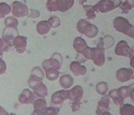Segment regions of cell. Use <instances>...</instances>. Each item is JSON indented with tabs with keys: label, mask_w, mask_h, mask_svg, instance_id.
I'll use <instances>...</instances> for the list:
<instances>
[{
	"label": "cell",
	"mask_w": 134,
	"mask_h": 115,
	"mask_svg": "<svg viewBox=\"0 0 134 115\" xmlns=\"http://www.w3.org/2000/svg\"><path fill=\"white\" fill-rule=\"evenodd\" d=\"M67 98V91L66 90H62V91H57L55 94H53L51 101L55 105H62Z\"/></svg>",
	"instance_id": "obj_14"
},
{
	"label": "cell",
	"mask_w": 134,
	"mask_h": 115,
	"mask_svg": "<svg viewBox=\"0 0 134 115\" xmlns=\"http://www.w3.org/2000/svg\"><path fill=\"white\" fill-rule=\"evenodd\" d=\"M11 12V7L6 3H0V17H4Z\"/></svg>",
	"instance_id": "obj_28"
},
{
	"label": "cell",
	"mask_w": 134,
	"mask_h": 115,
	"mask_svg": "<svg viewBox=\"0 0 134 115\" xmlns=\"http://www.w3.org/2000/svg\"><path fill=\"white\" fill-rule=\"evenodd\" d=\"M33 88L37 96H40V97H45V96H47V93H48L47 87H46V85H45L41 81H38Z\"/></svg>",
	"instance_id": "obj_17"
},
{
	"label": "cell",
	"mask_w": 134,
	"mask_h": 115,
	"mask_svg": "<svg viewBox=\"0 0 134 115\" xmlns=\"http://www.w3.org/2000/svg\"><path fill=\"white\" fill-rule=\"evenodd\" d=\"M58 113H59V108L48 107V108H45L42 114H58Z\"/></svg>",
	"instance_id": "obj_35"
},
{
	"label": "cell",
	"mask_w": 134,
	"mask_h": 115,
	"mask_svg": "<svg viewBox=\"0 0 134 115\" xmlns=\"http://www.w3.org/2000/svg\"><path fill=\"white\" fill-rule=\"evenodd\" d=\"M3 40L8 43V44H11V42L14 41V39L17 37V30L16 28H13V27H6L3 31Z\"/></svg>",
	"instance_id": "obj_9"
},
{
	"label": "cell",
	"mask_w": 134,
	"mask_h": 115,
	"mask_svg": "<svg viewBox=\"0 0 134 115\" xmlns=\"http://www.w3.org/2000/svg\"><path fill=\"white\" fill-rule=\"evenodd\" d=\"M87 47L86 41L82 39L81 37H77L74 40V48L78 53H82L84 51V49Z\"/></svg>",
	"instance_id": "obj_20"
},
{
	"label": "cell",
	"mask_w": 134,
	"mask_h": 115,
	"mask_svg": "<svg viewBox=\"0 0 134 115\" xmlns=\"http://www.w3.org/2000/svg\"><path fill=\"white\" fill-rule=\"evenodd\" d=\"M119 7L122 9V11H123L124 14H129V11L133 8V5L130 4L129 1H125V2H122V1H121L120 6H119Z\"/></svg>",
	"instance_id": "obj_29"
},
{
	"label": "cell",
	"mask_w": 134,
	"mask_h": 115,
	"mask_svg": "<svg viewBox=\"0 0 134 115\" xmlns=\"http://www.w3.org/2000/svg\"><path fill=\"white\" fill-rule=\"evenodd\" d=\"M34 100V94L29 89H25L19 96V102L21 104H29Z\"/></svg>",
	"instance_id": "obj_16"
},
{
	"label": "cell",
	"mask_w": 134,
	"mask_h": 115,
	"mask_svg": "<svg viewBox=\"0 0 134 115\" xmlns=\"http://www.w3.org/2000/svg\"><path fill=\"white\" fill-rule=\"evenodd\" d=\"M17 24H18V20L14 18V17H8L5 20L6 27H13V28H16Z\"/></svg>",
	"instance_id": "obj_31"
},
{
	"label": "cell",
	"mask_w": 134,
	"mask_h": 115,
	"mask_svg": "<svg viewBox=\"0 0 134 115\" xmlns=\"http://www.w3.org/2000/svg\"><path fill=\"white\" fill-rule=\"evenodd\" d=\"M73 79L71 76H69V75H63V76H62V78H60V81H59V83H60V85H62L63 88H65V89H67V88H70V87L73 85Z\"/></svg>",
	"instance_id": "obj_23"
},
{
	"label": "cell",
	"mask_w": 134,
	"mask_h": 115,
	"mask_svg": "<svg viewBox=\"0 0 134 115\" xmlns=\"http://www.w3.org/2000/svg\"><path fill=\"white\" fill-rule=\"evenodd\" d=\"M133 87H134V84H132L131 85H129V97H131V100L133 101L134 98H133Z\"/></svg>",
	"instance_id": "obj_40"
},
{
	"label": "cell",
	"mask_w": 134,
	"mask_h": 115,
	"mask_svg": "<svg viewBox=\"0 0 134 115\" xmlns=\"http://www.w3.org/2000/svg\"><path fill=\"white\" fill-rule=\"evenodd\" d=\"M114 43V39L111 36H104L103 37L100 39V41L98 43V48H102V49H106V48H110Z\"/></svg>",
	"instance_id": "obj_15"
},
{
	"label": "cell",
	"mask_w": 134,
	"mask_h": 115,
	"mask_svg": "<svg viewBox=\"0 0 134 115\" xmlns=\"http://www.w3.org/2000/svg\"><path fill=\"white\" fill-rule=\"evenodd\" d=\"M78 31L81 34H84L87 37L90 39H94L95 37H97L98 35V28L95 25H93L91 23H89L87 20L85 19H81L78 23Z\"/></svg>",
	"instance_id": "obj_2"
},
{
	"label": "cell",
	"mask_w": 134,
	"mask_h": 115,
	"mask_svg": "<svg viewBox=\"0 0 134 115\" xmlns=\"http://www.w3.org/2000/svg\"><path fill=\"white\" fill-rule=\"evenodd\" d=\"M34 107H35L34 114H42L44 109L46 108V102L43 99L36 100L35 102V104H34Z\"/></svg>",
	"instance_id": "obj_18"
},
{
	"label": "cell",
	"mask_w": 134,
	"mask_h": 115,
	"mask_svg": "<svg viewBox=\"0 0 134 115\" xmlns=\"http://www.w3.org/2000/svg\"><path fill=\"white\" fill-rule=\"evenodd\" d=\"M121 1H110V0H103L100 1L94 6L96 13L100 12V13H108V12L112 11L116 9L117 7L120 6Z\"/></svg>",
	"instance_id": "obj_3"
},
{
	"label": "cell",
	"mask_w": 134,
	"mask_h": 115,
	"mask_svg": "<svg viewBox=\"0 0 134 115\" xmlns=\"http://www.w3.org/2000/svg\"><path fill=\"white\" fill-rule=\"evenodd\" d=\"M10 49V44L6 43L3 39H0V51H8Z\"/></svg>",
	"instance_id": "obj_37"
},
{
	"label": "cell",
	"mask_w": 134,
	"mask_h": 115,
	"mask_svg": "<svg viewBox=\"0 0 134 115\" xmlns=\"http://www.w3.org/2000/svg\"><path fill=\"white\" fill-rule=\"evenodd\" d=\"M116 78L121 83L130 81L133 78V71L130 68H121L116 73Z\"/></svg>",
	"instance_id": "obj_7"
},
{
	"label": "cell",
	"mask_w": 134,
	"mask_h": 115,
	"mask_svg": "<svg viewBox=\"0 0 134 115\" xmlns=\"http://www.w3.org/2000/svg\"><path fill=\"white\" fill-rule=\"evenodd\" d=\"M109 97H110V98L114 101L115 104L118 105V106L124 104V100H125V99L120 95V93H119L118 89L111 90V91L109 92Z\"/></svg>",
	"instance_id": "obj_21"
},
{
	"label": "cell",
	"mask_w": 134,
	"mask_h": 115,
	"mask_svg": "<svg viewBox=\"0 0 134 115\" xmlns=\"http://www.w3.org/2000/svg\"><path fill=\"white\" fill-rule=\"evenodd\" d=\"M50 25H49V23L48 21H41V22H39L36 26V31L37 33L40 35H45L49 33L50 31Z\"/></svg>",
	"instance_id": "obj_22"
},
{
	"label": "cell",
	"mask_w": 134,
	"mask_h": 115,
	"mask_svg": "<svg viewBox=\"0 0 134 115\" xmlns=\"http://www.w3.org/2000/svg\"><path fill=\"white\" fill-rule=\"evenodd\" d=\"M70 69L76 76H84L87 72L86 67L83 65H81L78 62H73L70 65Z\"/></svg>",
	"instance_id": "obj_12"
},
{
	"label": "cell",
	"mask_w": 134,
	"mask_h": 115,
	"mask_svg": "<svg viewBox=\"0 0 134 115\" xmlns=\"http://www.w3.org/2000/svg\"><path fill=\"white\" fill-rule=\"evenodd\" d=\"M81 54L83 55V57L86 59H93L94 55H95V48H90L87 46Z\"/></svg>",
	"instance_id": "obj_27"
},
{
	"label": "cell",
	"mask_w": 134,
	"mask_h": 115,
	"mask_svg": "<svg viewBox=\"0 0 134 115\" xmlns=\"http://www.w3.org/2000/svg\"><path fill=\"white\" fill-rule=\"evenodd\" d=\"M92 61L97 66H103L104 64V62H105L104 50L102 48H95V55H94Z\"/></svg>",
	"instance_id": "obj_11"
},
{
	"label": "cell",
	"mask_w": 134,
	"mask_h": 115,
	"mask_svg": "<svg viewBox=\"0 0 134 115\" xmlns=\"http://www.w3.org/2000/svg\"><path fill=\"white\" fill-rule=\"evenodd\" d=\"M113 24H114V28L116 29L118 32L123 33V34L126 35V36H129V37H134L133 25L130 24L127 19L124 18V17H118L114 19Z\"/></svg>",
	"instance_id": "obj_1"
},
{
	"label": "cell",
	"mask_w": 134,
	"mask_h": 115,
	"mask_svg": "<svg viewBox=\"0 0 134 115\" xmlns=\"http://www.w3.org/2000/svg\"><path fill=\"white\" fill-rule=\"evenodd\" d=\"M47 7L48 11L50 12H56L58 11V3H57V0L56 1H53V0H49L47 2Z\"/></svg>",
	"instance_id": "obj_33"
},
{
	"label": "cell",
	"mask_w": 134,
	"mask_h": 115,
	"mask_svg": "<svg viewBox=\"0 0 134 115\" xmlns=\"http://www.w3.org/2000/svg\"><path fill=\"white\" fill-rule=\"evenodd\" d=\"M40 15L38 11H36V10H32L31 11V14H29V17H32V18H36V17H38Z\"/></svg>",
	"instance_id": "obj_39"
},
{
	"label": "cell",
	"mask_w": 134,
	"mask_h": 115,
	"mask_svg": "<svg viewBox=\"0 0 134 115\" xmlns=\"http://www.w3.org/2000/svg\"><path fill=\"white\" fill-rule=\"evenodd\" d=\"M5 71H6V63L0 59V75L5 73Z\"/></svg>",
	"instance_id": "obj_38"
},
{
	"label": "cell",
	"mask_w": 134,
	"mask_h": 115,
	"mask_svg": "<svg viewBox=\"0 0 134 115\" xmlns=\"http://www.w3.org/2000/svg\"><path fill=\"white\" fill-rule=\"evenodd\" d=\"M134 111V107L130 104H125L123 105L120 108V114L121 115H132Z\"/></svg>",
	"instance_id": "obj_24"
},
{
	"label": "cell",
	"mask_w": 134,
	"mask_h": 115,
	"mask_svg": "<svg viewBox=\"0 0 134 115\" xmlns=\"http://www.w3.org/2000/svg\"><path fill=\"white\" fill-rule=\"evenodd\" d=\"M118 91L120 93V95L123 97L124 99H126V97H129V86H123L118 88Z\"/></svg>",
	"instance_id": "obj_34"
},
{
	"label": "cell",
	"mask_w": 134,
	"mask_h": 115,
	"mask_svg": "<svg viewBox=\"0 0 134 115\" xmlns=\"http://www.w3.org/2000/svg\"><path fill=\"white\" fill-rule=\"evenodd\" d=\"M62 55L56 53V54H54L53 57H52L50 59H47V61H44V62H43L42 67L44 68L45 70H46V69H49V68H54V69L59 70V68L62 67Z\"/></svg>",
	"instance_id": "obj_4"
},
{
	"label": "cell",
	"mask_w": 134,
	"mask_h": 115,
	"mask_svg": "<svg viewBox=\"0 0 134 115\" xmlns=\"http://www.w3.org/2000/svg\"><path fill=\"white\" fill-rule=\"evenodd\" d=\"M82 95H83V89L80 85L75 86L69 91H67V98L70 99L74 103H79L80 100L82 98Z\"/></svg>",
	"instance_id": "obj_6"
},
{
	"label": "cell",
	"mask_w": 134,
	"mask_h": 115,
	"mask_svg": "<svg viewBox=\"0 0 134 115\" xmlns=\"http://www.w3.org/2000/svg\"><path fill=\"white\" fill-rule=\"evenodd\" d=\"M0 114H7V112H6L5 110L3 109L1 107H0Z\"/></svg>",
	"instance_id": "obj_41"
},
{
	"label": "cell",
	"mask_w": 134,
	"mask_h": 115,
	"mask_svg": "<svg viewBox=\"0 0 134 115\" xmlns=\"http://www.w3.org/2000/svg\"><path fill=\"white\" fill-rule=\"evenodd\" d=\"M46 77L49 81H55L56 79L59 78V72L57 69H54V68L46 69Z\"/></svg>",
	"instance_id": "obj_25"
},
{
	"label": "cell",
	"mask_w": 134,
	"mask_h": 115,
	"mask_svg": "<svg viewBox=\"0 0 134 115\" xmlns=\"http://www.w3.org/2000/svg\"><path fill=\"white\" fill-rule=\"evenodd\" d=\"M107 89H108V85L105 81H100L96 86V90L100 95H105V93L107 92Z\"/></svg>",
	"instance_id": "obj_26"
},
{
	"label": "cell",
	"mask_w": 134,
	"mask_h": 115,
	"mask_svg": "<svg viewBox=\"0 0 134 115\" xmlns=\"http://www.w3.org/2000/svg\"><path fill=\"white\" fill-rule=\"evenodd\" d=\"M14 45L16 48V51L18 53H22L25 51L26 45H27V39L25 37H20L17 36L15 39H14Z\"/></svg>",
	"instance_id": "obj_13"
},
{
	"label": "cell",
	"mask_w": 134,
	"mask_h": 115,
	"mask_svg": "<svg viewBox=\"0 0 134 115\" xmlns=\"http://www.w3.org/2000/svg\"><path fill=\"white\" fill-rule=\"evenodd\" d=\"M48 23H49L50 27H52V28H58V27L60 25V21H59V18L56 17H50V19L48 20Z\"/></svg>",
	"instance_id": "obj_32"
},
{
	"label": "cell",
	"mask_w": 134,
	"mask_h": 115,
	"mask_svg": "<svg viewBox=\"0 0 134 115\" xmlns=\"http://www.w3.org/2000/svg\"><path fill=\"white\" fill-rule=\"evenodd\" d=\"M58 3V10L62 12H65L72 8L74 1L73 0H57Z\"/></svg>",
	"instance_id": "obj_19"
},
{
	"label": "cell",
	"mask_w": 134,
	"mask_h": 115,
	"mask_svg": "<svg viewBox=\"0 0 134 115\" xmlns=\"http://www.w3.org/2000/svg\"><path fill=\"white\" fill-rule=\"evenodd\" d=\"M28 7L20 2L13 3V14L16 17H22L28 14Z\"/></svg>",
	"instance_id": "obj_8"
},
{
	"label": "cell",
	"mask_w": 134,
	"mask_h": 115,
	"mask_svg": "<svg viewBox=\"0 0 134 115\" xmlns=\"http://www.w3.org/2000/svg\"><path fill=\"white\" fill-rule=\"evenodd\" d=\"M115 54L117 56L129 57L131 59V58H133V48L130 49L127 42L125 40H121L120 42H118L117 46H116Z\"/></svg>",
	"instance_id": "obj_5"
},
{
	"label": "cell",
	"mask_w": 134,
	"mask_h": 115,
	"mask_svg": "<svg viewBox=\"0 0 134 115\" xmlns=\"http://www.w3.org/2000/svg\"><path fill=\"white\" fill-rule=\"evenodd\" d=\"M33 76H36V77H38V78L42 79L43 78V73H42V71L40 68L38 67H35L33 69Z\"/></svg>",
	"instance_id": "obj_36"
},
{
	"label": "cell",
	"mask_w": 134,
	"mask_h": 115,
	"mask_svg": "<svg viewBox=\"0 0 134 115\" xmlns=\"http://www.w3.org/2000/svg\"><path fill=\"white\" fill-rule=\"evenodd\" d=\"M84 10L86 11V15L89 19H94L96 17V11L94 6H84Z\"/></svg>",
	"instance_id": "obj_30"
},
{
	"label": "cell",
	"mask_w": 134,
	"mask_h": 115,
	"mask_svg": "<svg viewBox=\"0 0 134 115\" xmlns=\"http://www.w3.org/2000/svg\"><path fill=\"white\" fill-rule=\"evenodd\" d=\"M97 114H110L109 112V98L104 96L99 101V106L97 108Z\"/></svg>",
	"instance_id": "obj_10"
}]
</instances>
